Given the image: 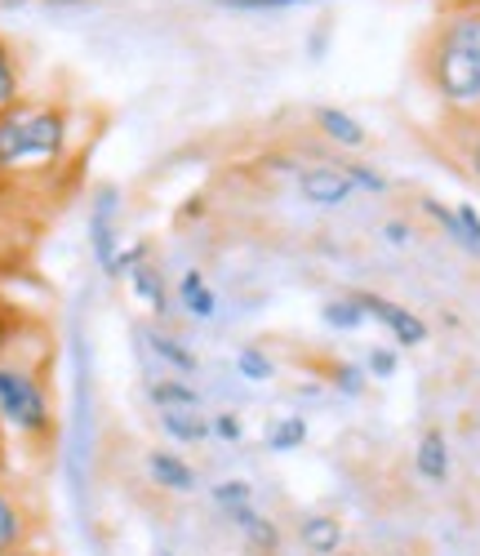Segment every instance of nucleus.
<instances>
[{"mask_svg": "<svg viewBox=\"0 0 480 556\" xmlns=\"http://www.w3.org/2000/svg\"><path fill=\"white\" fill-rule=\"evenodd\" d=\"M76 156L72 108L50 99H18L0 112V188L5 182H40L54 178Z\"/></svg>", "mask_w": 480, "mask_h": 556, "instance_id": "nucleus-1", "label": "nucleus"}, {"mask_svg": "<svg viewBox=\"0 0 480 556\" xmlns=\"http://www.w3.org/2000/svg\"><path fill=\"white\" fill-rule=\"evenodd\" d=\"M422 76L441 108L467 125L480 121V0L450 5L427 36Z\"/></svg>", "mask_w": 480, "mask_h": 556, "instance_id": "nucleus-2", "label": "nucleus"}, {"mask_svg": "<svg viewBox=\"0 0 480 556\" xmlns=\"http://www.w3.org/2000/svg\"><path fill=\"white\" fill-rule=\"evenodd\" d=\"M27 334V330H23ZM0 441L40 458L59 441V405L50 388V361L23 348V339L0 356Z\"/></svg>", "mask_w": 480, "mask_h": 556, "instance_id": "nucleus-3", "label": "nucleus"}, {"mask_svg": "<svg viewBox=\"0 0 480 556\" xmlns=\"http://www.w3.org/2000/svg\"><path fill=\"white\" fill-rule=\"evenodd\" d=\"M31 543H40V507L10 468H0V552H18Z\"/></svg>", "mask_w": 480, "mask_h": 556, "instance_id": "nucleus-4", "label": "nucleus"}, {"mask_svg": "<svg viewBox=\"0 0 480 556\" xmlns=\"http://www.w3.org/2000/svg\"><path fill=\"white\" fill-rule=\"evenodd\" d=\"M121 250H125V241H121V188L103 182V188L93 192V205H89V254L108 281H121L116 276Z\"/></svg>", "mask_w": 480, "mask_h": 556, "instance_id": "nucleus-5", "label": "nucleus"}, {"mask_svg": "<svg viewBox=\"0 0 480 556\" xmlns=\"http://www.w3.org/2000/svg\"><path fill=\"white\" fill-rule=\"evenodd\" d=\"M356 303L365 307V316L374 320V326H382L392 334V343L405 352V348H422L427 343V320L418 316V312H409L405 303H396V299H382V294H369V290H356Z\"/></svg>", "mask_w": 480, "mask_h": 556, "instance_id": "nucleus-6", "label": "nucleus"}, {"mask_svg": "<svg viewBox=\"0 0 480 556\" xmlns=\"http://www.w3.org/2000/svg\"><path fill=\"white\" fill-rule=\"evenodd\" d=\"M294 182H299V197H303L312 210H343V205L356 197L348 169H343V165H333V161L303 165Z\"/></svg>", "mask_w": 480, "mask_h": 556, "instance_id": "nucleus-7", "label": "nucleus"}, {"mask_svg": "<svg viewBox=\"0 0 480 556\" xmlns=\"http://www.w3.org/2000/svg\"><path fill=\"white\" fill-rule=\"evenodd\" d=\"M142 472H148V481H152L161 494H174V498H187V494H197V490H201L197 463L182 458V454L169 450V445L148 450V458H142Z\"/></svg>", "mask_w": 480, "mask_h": 556, "instance_id": "nucleus-8", "label": "nucleus"}, {"mask_svg": "<svg viewBox=\"0 0 480 556\" xmlns=\"http://www.w3.org/2000/svg\"><path fill=\"white\" fill-rule=\"evenodd\" d=\"M227 526L236 530L240 547H245L250 556H280V547H285V530H280V521H276L271 513H263L258 503H254V507H240V513H231Z\"/></svg>", "mask_w": 480, "mask_h": 556, "instance_id": "nucleus-9", "label": "nucleus"}, {"mask_svg": "<svg viewBox=\"0 0 480 556\" xmlns=\"http://www.w3.org/2000/svg\"><path fill=\"white\" fill-rule=\"evenodd\" d=\"M134 334H138L142 348H148L152 361L165 365V375H178V379H197V375H201V356L191 352L178 334H169L165 326H138Z\"/></svg>", "mask_w": 480, "mask_h": 556, "instance_id": "nucleus-10", "label": "nucleus"}, {"mask_svg": "<svg viewBox=\"0 0 480 556\" xmlns=\"http://www.w3.org/2000/svg\"><path fill=\"white\" fill-rule=\"evenodd\" d=\"M414 472L427 485H450V477H454V450H450V437L441 428H427L418 437V445H414Z\"/></svg>", "mask_w": 480, "mask_h": 556, "instance_id": "nucleus-11", "label": "nucleus"}, {"mask_svg": "<svg viewBox=\"0 0 480 556\" xmlns=\"http://www.w3.org/2000/svg\"><path fill=\"white\" fill-rule=\"evenodd\" d=\"M294 534H299L307 556H339L348 547V526L333 513H303Z\"/></svg>", "mask_w": 480, "mask_h": 556, "instance_id": "nucleus-12", "label": "nucleus"}, {"mask_svg": "<svg viewBox=\"0 0 480 556\" xmlns=\"http://www.w3.org/2000/svg\"><path fill=\"white\" fill-rule=\"evenodd\" d=\"M312 121H316V129L329 138V143L343 148V152H361V148L369 143V129H365L348 108H316Z\"/></svg>", "mask_w": 480, "mask_h": 556, "instance_id": "nucleus-13", "label": "nucleus"}, {"mask_svg": "<svg viewBox=\"0 0 480 556\" xmlns=\"http://www.w3.org/2000/svg\"><path fill=\"white\" fill-rule=\"evenodd\" d=\"M156 424L169 437V445H205V441H214V419L205 409H161Z\"/></svg>", "mask_w": 480, "mask_h": 556, "instance_id": "nucleus-14", "label": "nucleus"}, {"mask_svg": "<svg viewBox=\"0 0 480 556\" xmlns=\"http://www.w3.org/2000/svg\"><path fill=\"white\" fill-rule=\"evenodd\" d=\"M178 307H182L191 320H201V326L218 316V290L205 281L201 267H187V271L178 276Z\"/></svg>", "mask_w": 480, "mask_h": 556, "instance_id": "nucleus-15", "label": "nucleus"}, {"mask_svg": "<svg viewBox=\"0 0 480 556\" xmlns=\"http://www.w3.org/2000/svg\"><path fill=\"white\" fill-rule=\"evenodd\" d=\"M129 290H134V299L148 307V312H156V316H169V276L148 258V263H138L129 276Z\"/></svg>", "mask_w": 480, "mask_h": 556, "instance_id": "nucleus-16", "label": "nucleus"}, {"mask_svg": "<svg viewBox=\"0 0 480 556\" xmlns=\"http://www.w3.org/2000/svg\"><path fill=\"white\" fill-rule=\"evenodd\" d=\"M307 441H312L307 414H276V419H267V428H263V450L267 454H299Z\"/></svg>", "mask_w": 480, "mask_h": 556, "instance_id": "nucleus-17", "label": "nucleus"}, {"mask_svg": "<svg viewBox=\"0 0 480 556\" xmlns=\"http://www.w3.org/2000/svg\"><path fill=\"white\" fill-rule=\"evenodd\" d=\"M148 401L156 409H205V392L191 383V379H178V375L148 379Z\"/></svg>", "mask_w": 480, "mask_h": 556, "instance_id": "nucleus-18", "label": "nucleus"}, {"mask_svg": "<svg viewBox=\"0 0 480 556\" xmlns=\"http://www.w3.org/2000/svg\"><path fill=\"white\" fill-rule=\"evenodd\" d=\"M320 320H325V330H333V334H356V330L369 326V316H365V307L356 303V294L325 299V303H320Z\"/></svg>", "mask_w": 480, "mask_h": 556, "instance_id": "nucleus-19", "label": "nucleus"}, {"mask_svg": "<svg viewBox=\"0 0 480 556\" xmlns=\"http://www.w3.org/2000/svg\"><path fill=\"white\" fill-rule=\"evenodd\" d=\"M205 494H210V503L218 507L223 517H231V513H240V507H254V503H258V490H254L245 477H223V481H214Z\"/></svg>", "mask_w": 480, "mask_h": 556, "instance_id": "nucleus-20", "label": "nucleus"}, {"mask_svg": "<svg viewBox=\"0 0 480 556\" xmlns=\"http://www.w3.org/2000/svg\"><path fill=\"white\" fill-rule=\"evenodd\" d=\"M369 375H365V365L361 361H333L329 365V388L339 392V396H348V401H361L365 392H369Z\"/></svg>", "mask_w": 480, "mask_h": 556, "instance_id": "nucleus-21", "label": "nucleus"}, {"mask_svg": "<svg viewBox=\"0 0 480 556\" xmlns=\"http://www.w3.org/2000/svg\"><path fill=\"white\" fill-rule=\"evenodd\" d=\"M236 375L245 383H271L276 379V361L263 348L245 343V348H236Z\"/></svg>", "mask_w": 480, "mask_h": 556, "instance_id": "nucleus-22", "label": "nucleus"}, {"mask_svg": "<svg viewBox=\"0 0 480 556\" xmlns=\"http://www.w3.org/2000/svg\"><path fill=\"white\" fill-rule=\"evenodd\" d=\"M361 365H365V375H369L374 383H388V379L401 375V348H396V343H374Z\"/></svg>", "mask_w": 480, "mask_h": 556, "instance_id": "nucleus-23", "label": "nucleus"}, {"mask_svg": "<svg viewBox=\"0 0 480 556\" xmlns=\"http://www.w3.org/2000/svg\"><path fill=\"white\" fill-rule=\"evenodd\" d=\"M23 99V76H18V59L5 40H0V112H10Z\"/></svg>", "mask_w": 480, "mask_h": 556, "instance_id": "nucleus-24", "label": "nucleus"}, {"mask_svg": "<svg viewBox=\"0 0 480 556\" xmlns=\"http://www.w3.org/2000/svg\"><path fill=\"white\" fill-rule=\"evenodd\" d=\"M343 169H348V178H352V188L365 192V197H388V192H392V178L382 174V169H374V165H365V161H348Z\"/></svg>", "mask_w": 480, "mask_h": 556, "instance_id": "nucleus-25", "label": "nucleus"}, {"mask_svg": "<svg viewBox=\"0 0 480 556\" xmlns=\"http://www.w3.org/2000/svg\"><path fill=\"white\" fill-rule=\"evenodd\" d=\"M218 10L236 14H276V10H303V5H325V0H214Z\"/></svg>", "mask_w": 480, "mask_h": 556, "instance_id": "nucleus-26", "label": "nucleus"}, {"mask_svg": "<svg viewBox=\"0 0 480 556\" xmlns=\"http://www.w3.org/2000/svg\"><path fill=\"white\" fill-rule=\"evenodd\" d=\"M23 330H27V316H23L14 303L0 299V356H5V352L23 339Z\"/></svg>", "mask_w": 480, "mask_h": 556, "instance_id": "nucleus-27", "label": "nucleus"}, {"mask_svg": "<svg viewBox=\"0 0 480 556\" xmlns=\"http://www.w3.org/2000/svg\"><path fill=\"white\" fill-rule=\"evenodd\" d=\"M454 214H458V227L467 237V258H480V210L471 201H454Z\"/></svg>", "mask_w": 480, "mask_h": 556, "instance_id": "nucleus-28", "label": "nucleus"}, {"mask_svg": "<svg viewBox=\"0 0 480 556\" xmlns=\"http://www.w3.org/2000/svg\"><path fill=\"white\" fill-rule=\"evenodd\" d=\"M210 419H214V441H223V445L245 441V419H240L236 409H218V414H210Z\"/></svg>", "mask_w": 480, "mask_h": 556, "instance_id": "nucleus-29", "label": "nucleus"}, {"mask_svg": "<svg viewBox=\"0 0 480 556\" xmlns=\"http://www.w3.org/2000/svg\"><path fill=\"white\" fill-rule=\"evenodd\" d=\"M378 237H382V245H392V250H409L414 245V227H409V218H388L378 227Z\"/></svg>", "mask_w": 480, "mask_h": 556, "instance_id": "nucleus-30", "label": "nucleus"}, {"mask_svg": "<svg viewBox=\"0 0 480 556\" xmlns=\"http://www.w3.org/2000/svg\"><path fill=\"white\" fill-rule=\"evenodd\" d=\"M307 54H312V63H320V59L329 54V23H320V27L307 36Z\"/></svg>", "mask_w": 480, "mask_h": 556, "instance_id": "nucleus-31", "label": "nucleus"}, {"mask_svg": "<svg viewBox=\"0 0 480 556\" xmlns=\"http://www.w3.org/2000/svg\"><path fill=\"white\" fill-rule=\"evenodd\" d=\"M467 169H471V178L480 182V121L471 125V138H467Z\"/></svg>", "mask_w": 480, "mask_h": 556, "instance_id": "nucleus-32", "label": "nucleus"}, {"mask_svg": "<svg viewBox=\"0 0 480 556\" xmlns=\"http://www.w3.org/2000/svg\"><path fill=\"white\" fill-rule=\"evenodd\" d=\"M0 556H54L50 547H40V543H31V547H18V552H0Z\"/></svg>", "mask_w": 480, "mask_h": 556, "instance_id": "nucleus-33", "label": "nucleus"}, {"mask_svg": "<svg viewBox=\"0 0 480 556\" xmlns=\"http://www.w3.org/2000/svg\"><path fill=\"white\" fill-rule=\"evenodd\" d=\"M5 250H10V241H5V231H0V267H5Z\"/></svg>", "mask_w": 480, "mask_h": 556, "instance_id": "nucleus-34", "label": "nucleus"}, {"mask_svg": "<svg viewBox=\"0 0 480 556\" xmlns=\"http://www.w3.org/2000/svg\"><path fill=\"white\" fill-rule=\"evenodd\" d=\"M50 5H89V0H50Z\"/></svg>", "mask_w": 480, "mask_h": 556, "instance_id": "nucleus-35", "label": "nucleus"}, {"mask_svg": "<svg viewBox=\"0 0 480 556\" xmlns=\"http://www.w3.org/2000/svg\"><path fill=\"white\" fill-rule=\"evenodd\" d=\"M0 468H10V458H5V441H0Z\"/></svg>", "mask_w": 480, "mask_h": 556, "instance_id": "nucleus-36", "label": "nucleus"}, {"mask_svg": "<svg viewBox=\"0 0 480 556\" xmlns=\"http://www.w3.org/2000/svg\"><path fill=\"white\" fill-rule=\"evenodd\" d=\"M339 556H361V552H352V547H343V552H339Z\"/></svg>", "mask_w": 480, "mask_h": 556, "instance_id": "nucleus-37", "label": "nucleus"}, {"mask_svg": "<svg viewBox=\"0 0 480 556\" xmlns=\"http://www.w3.org/2000/svg\"><path fill=\"white\" fill-rule=\"evenodd\" d=\"M0 5H23V0H0Z\"/></svg>", "mask_w": 480, "mask_h": 556, "instance_id": "nucleus-38", "label": "nucleus"}, {"mask_svg": "<svg viewBox=\"0 0 480 556\" xmlns=\"http://www.w3.org/2000/svg\"><path fill=\"white\" fill-rule=\"evenodd\" d=\"M156 556H174V552H156Z\"/></svg>", "mask_w": 480, "mask_h": 556, "instance_id": "nucleus-39", "label": "nucleus"}]
</instances>
